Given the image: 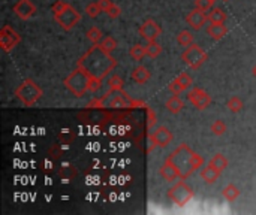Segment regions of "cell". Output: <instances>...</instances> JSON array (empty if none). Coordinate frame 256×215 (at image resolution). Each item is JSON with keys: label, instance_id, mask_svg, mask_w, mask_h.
Listing matches in <instances>:
<instances>
[{"label": "cell", "instance_id": "6da1fadb", "mask_svg": "<svg viewBox=\"0 0 256 215\" xmlns=\"http://www.w3.org/2000/svg\"><path fill=\"white\" fill-rule=\"evenodd\" d=\"M76 66L81 67L94 80H104V78L117 66L115 58L101 48V45H93L90 50L84 52L76 62Z\"/></svg>", "mask_w": 256, "mask_h": 215}, {"label": "cell", "instance_id": "7a4b0ae2", "mask_svg": "<svg viewBox=\"0 0 256 215\" xmlns=\"http://www.w3.org/2000/svg\"><path fill=\"white\" fill-rule=\"evenodd\" d=\"M169 160L175 165V167L180 172V180H187L190 175L200 169L204 165V159L200 154H196L193 149L189 148V145L182 144L180 147H177L171 155Z\"/></svg>", "mask_w": 256, "mask_h": 215}, {"label": "cell", "instance_id": "3957f363", "mask_svg": "<svg viewBox=\"0 0 256 215\" xmlns=\"http://www.w3.org/2000/svg\"><path fill=\"white\" fill-rule=\"evenodd\" d=\"M90 80L91 78L89 76V73L76 66V69L65 78L63 84L75 97H84V94L90 88Z\"/></svg>", "mask_w": 256, "mask_h": 215}, {"label": "cell", "instance_id": "277c9868", "mask_svg": "<svg viewBox=\"0 0 256 215\" xmlns=\"http://www.w3.org/2000/svg\"><path fill=\"white\" fill-rule=\"evenodd\" d=\"M42 96H44L42 88L39 87L33 80H24L15 88V97L27 108L33 106Z\"/></svg>", "mask_w": 256, "mask_h": 215}, {"label": "cell", "instance_id": "5b68a950", "mask_svg": "<svg viewBox=\"0 0 256 215\" xmlns=\"http://www.w3.org/2000/svg\"><path fill=\"white\" fill-rule=\"evenodd\" d=\"M207 60H208V54L196 44H192V45L186 47V50L182 52V62L187 67H190L192 70L200 69Z\"/></svg>", "mask_w": 256, "mask_h": 215}, {"label": "cell", "instance_id": "8992f818", "mask_svg": "<svg viewBox=\"0 0 256 215\" xmlns=\"http://www.w3.org/2000/svg\"><path fill=\"white\" fill-rule=\"evenodd\" d=\"M168 198L177 206H184L192 200L193 190H192V187H189L186 184V180L175 181V184L168 190Z\"/></svg>", "mask_w": 256, "mask_h": 215}, {"label": "cell", "instance_id": "52a82bcc", "mask_svg": "<svg viewBox=\"0 0 256 215\" xmlns=\"http://www.w3.org/2000/svg\"><path fill=\"white\" fill-rule=\"evenodd\" d=\"M54 21L63 30L69 32L81 21V14L78 12L72 5H68L62 12H58V14L54 15Z\"/></svg>", "mask_w": 256, "mask_h": 215}, {"label": "cell", "instance_id": "ba28073f", "mask_svg": "<svg viewBox=\"0 0 256 215\" xmlns=\"http://www.w3.org/2000/svg\"><path fill=\"white\" fill-rule=\"evenodd\" d=\"M187 100L198 111H205L211 105V96L198 87H192L187 91Z\"/></svg>", "mask_w": 256, "mask_h": 215}, {"label": "cell", "instance_id": "9c48e42d", "mask_svg": "<svg viewBox=\"0 0 256 215\" xmlns=\"http://www.w3.org/2000/svg\"><path fill=\"white\" fill-rule=\"evenodd\" d=\"M19 42H21V37L11 26H3L0 29V48L5 52L12 51Z\"/></svg>", "mask_w": 256, "mask_h": 215}, {"label": "cell", "instance_id": "30bf717a", "mask_svg": "<svg viewBox=\"0 0 256 215\" xmlns=\"http://www.w3.org/2000/svg\"><path fill=\"white\" fill-rule=\"evenodd\" d=\"M148 139H150L151 145L165 148V147H168V145L174 141V133H172L168 127L161 126V127L154 129V130L150 133Z\"/></svg>", "mask_w": 256, "mask_h": 215}, {"label": "cell", "instance_id": "8fae6325", "mask_svg": "<svg viewBox=\"0 0 256 215\" xmlns=\"http://www.w3.org/2000/svg\"><path fill=\"white\" fill-rule=\"evenodd\" d=\"M138 32H140V36L144 39V41L151 42V41H156V39L161 36L162 27L157 24L154 19L148 18V19H146V21L140 26V30H138Z\"/></svg>", "mask_w": 256, "mask_h": 215}, {"label": "cell", "instance_id": "7c38bea8", "mask_svg": "<svg viewBox=\"0 0 256 215\" xmlns=\"http://www.w3.org/2000/svg\"><path fill=\"white\" fill-rule=\"evenodd\" d=\"M12 11L19 19L27 21V19L35 17L36 6H35V3L32 2V0H18V2L12 6Z\"/></svg>", "mask_w": 256, "mask_h": 215}, {"label": "cell", "instance_id": "4fadbf2b", "mask_svg": "<svg viewBox=\"0 0 256 215\" xmlns=\"http://www.w3.org/2000/svg\"><path fill=\"white\" fill-rule=\"evenodd\" d=\"M192 87V78L189 73L186 72H182L179 76H175L174 80L168 84V90L172 93V94H182L183 91H187L189 88Z\"/></svg>", "mask_w": 256, "mask_h": 215}, {"label": "cell", "instance_id": "5bb4252c", "mask_svg": "<svg viewBox=\"0 0 256 215\" xmlns=\"http://www.w3.org/2000/svg\"><path fill=\"white\" fill-rule=\"evenodd\" d=\"M207 21H208L207 12H204V11H201V9H198V8L192 9V11L186 15V23H187V26H190L193 30H201V29L205 26Z\"/></svg>", "mask_w": 256, "mask_h": 215}, {"label": "cell", "instance_id": "9a60e30c", "mask_svg": "<svg viewBox=\"0 0 256 215\" xmlns=\"http://www.w3.org/2000/svg\"><path fill=\"white\" fill-rule=\"evenodd\" d=\"M159 175L168 182H174L177 180H180V172L175 167V165L169 160V157L165 160V163L159 167Z\"/></svg>", "mask_w": 256, "mask_h": 215}, {"label": "cell", "instance_id": "2e32d148", "mask_svg": "<svg viewBox=\"0 0 256 215\" xmlns=\"http://www.w3.org/2000/svg\"><path fill=\"white\" fill-rule=\"evenodd\" d=\"M207 33L213 41H220L222 37L226 36L228 29L225 23H210V26L207 27Z\"/></svg>", "mask_w": 256, "mask_h": 215}, {"label": "cell", "instance_id": "e0dca14e", "mask_svg": "<svg viewBox=\"0 0 256 215\" xmlns=\"http://www.w3.org/2000/svg\"><path fill=\"white\" fill-rule=\"evenodd\" d=\"M130 78H132V81L136 83V84H146L151 78V73L146 66H138L132 70Z\"/></svg>", "mask_w": 256, "mask_h": 215}, {"label": "cell", "instance_id": "ac0fdd59", "mask_svg": "<svg viewBox=\"0 0 256 215\" xmlns=\"http://www.w3.org/2000/svg\"><path fill=\"white\" fill-rule=\"evenodd\" d=\"M220 170H218V169H214V167H211L210 165L207 166V167H204V169H201V178H202V181L205 182V184H214L216 181H218L219 178H220Z\"/></svg>", "mask_w": 256, "mask_h": 215}, {"label": "cell", "instance_id": "d6986e66", "mask_svg": "<svg viewBox=\"0 0 256 215\" xmlns=\"http://www.w3.org/2000/svg\"><path fill=\"white\" fill-rule=\"evenodd\" d=\"M165 108L171 112V114H180L183 109H184V102L179 97V94H172V97L166 100L165 103Z\"/></svg>", "mask_w": 256, "mask_h": 215}, {"label": "cell", "instance_id": "ffe728a7", "mask_svg": "<svg viewBox=\"0 0 256 215\" xmlns=\"http://www.w3.org/2000/svg\"><path fill=\"white\" fill-rule=\"evenodd\" d=\"M208 165H210L211 167H214V169H218V170L223 172V170L228 167V165H229V163H228V159L225 157L223 154L218 152V154H214L213 157L210 159Z\"/></svg>", "mask_w": 256, "mask_h": 215}, {"label": "cell", "instance_id": "44dd1931", "mask_svg": "<svg viewBox=\"0 0 256 215\" xmlns=\"http://www.w3.org/2000/svg\"><path fill=\"white\" fill-rule=\"evenodd\" d=\"M208 21L210 23H225L226 21V14L220 8H211L208 12Z\"/></svg>", "mask_w": 256, "mask_h": 215}, {"label": "cell", "instance_id": "7402d4cb", "mask_svg": "<svg viewBox=\"0 0 256 215\" xmlns=\"http://www.w3.org/2000/svg\"><path fill=\"white\" fill-rule=\"evenodd\" d=\"M222 196L228 200V202H234L237 200L240 196V190L235 184H228L223 190H222Z\"/></svg>", "mask_w": 256, "mask_h": 215}, {"label": "cell", "instance_id": "603a6c76", "mask_svg": "<svg viewBox=\"0 0 256 215\" xmlns=\"http://www.w3.org/2000/svg\"><path fill=\"white\" fill-rule=\"evenodd\" d=\"M87 39L89 41L93 44V45H99L101 44V41L104 39V34H102V30L101 29H97L96 26L94 27H90L89 30H87Z\"/></svg>", "mask_w": 256, "mask_h": 215}, {"label": "cell", "instance_id": "cb8c5ba5", "mask_svg": "<svg viewBox=\"0 0 256 215\" xmlns=\"http://www.w3.org/2000/svg\"><path fill=\"white\" fill-rule=\"evenodd\" d=\"M129 55L133 58V60H136V62H141L143 58L147 55L146 47H144V45H140V44H136V45L130 47V50H129Z\"/></svg>", "mask_w": 256, "mask_h": 215}, {"label": "cell", "instance_id": "d4e9b609", "mask_svg": "<svg viewBox=\"0 0 256 215\" xmlns=\"http://www.w3.org/2000/svg\"><path fill=\"white\" fill-rule=\"evenodd\" d=\"M146 51H147V55L150 58H156V57H159L164 51L162 45L161 44H157L156 41H151V42H147L146 45Z\"/></svg>", "mask_w": 256, "mask_h": 215}, {"label": "cell", "instance_id": "484cf974", "mask_svg": "<svg viewBox=\"0 0 256 215\" xmlns=\"http://www.w3.org/2000/svg\"><path fill=\"white\" fill-rule=\"evenodd\" d=\"M177 44L182 47H189L193 44V34L189 30H182L179 34H177Z\"/></svg>", "mask_w": 256, "mask_h": 215}, {"label": "cell", "instance_id": "4316f807", "mask_svg": "<svg viewBox=\"0 0 256 215\" xmlns=\"http://www.w3.org/2000/svg\"><path fill=\"white\" fill-rule=\"evenodd\" d=\"M226 108H228L231 112L237 114V112H240V111L244 108V103H243V100L240 99V97H237V96H232L231 99L226 102Z\"/></svg>", "mask_w": 256, "mask_h": 215}, {"label": "cell", "instance_id": "83f0119b", "mask_svg": "<svg viewBox=\"0 0 256 215\" xmlns=\"http://www.w3.org/2000/svg\"><path fill=\"white\" fill-rule=\"evenodd\" d=\"M108 85H110L108 91H122L125 83H123V80H122L119 75H112L110 78V81H108Z\"/></svg>", "mask_w": 256, "mask_h": 215}, {"label": "cell", "instance_id": "f1b7e54d", "mask_svg": "<svg viewBox=\"0 0 256 215\" xmlns=\"http://www.w3.org/2000/svg\"><path fill=\"white\" fill-rule=\"evenodd\" d=\"M101 48L102 50H105L107 52H112L115 48H117V41H115V39L112 37V36H104V39H102V41H101Z\"/></svg>", "mask_w": 256, "mask_h": 215}, {"label": "cell", "instance_id": "f546056e", "mask_svg": "<svg viewBox=\"0 0 256 215\" xmlns=\"http://www.w3.org/2000/svg\"><path fill=\"white\" fill-rule=\"evenodd\" d=\"M210 130H211V133H213L214 136H222V134L226 132V124H225L222 120H216V121L211 124Z\"/></svg>", "mask_w": 256, "mask_h": 215}, {"label": "cell", "instance_id": "4dcf8cb0", "mask_svg": "<svg viewBox=\"0 0 256 215\" xmlns=\"http://www.w3.org/2000/svg\"><path fill=\"white\" fill-rule=\"evenodd\" d=\"M101 12H102V9H101V6H99V3H97V2L89 3V5L86 6V14H87L90 18H96Z\"/></svg>", "mask_w": 256, "mask_h": 215}, {"label": "cell", "instance_id": "1f68e13d", "mask_svg": "<svg viewBox=\"0 0 256 215\" xmlns=\"http://www.w3.org/2000/svg\"><path fill=\"white\" fill-rule=\"evenodd\" d=\"M58 173H60V177H62V178L72 180V177H76V169H75L73 166L66 165L65 169H60V170H58Z\"/></svg>", "mask_w": 256, "mask_h": 215}, {"label": "cell", "instance_id": "d6a6232c", "mask_svg": "<svg viewBox=\"0 0 256 215\" xmlns=\"http://www.w3.org/2000/svg\"><path fill=\"white\" fill-rule=\"evenodd\" d=\"M214 5V0H195V6L204 11V12H208Z\"/></svg>", "mask_w": 256, "mask_h": 215}, {"label": "cell", "instance_id": "836d02e7", "mask_svg": "<svg viewBox=\"0 0 256 215\" xmlns=\"http://www.w3.org/2000/svg\"><path fill=\"white\" fill-rule=\"evenodd\" d=\"M68 5H69V3L65 2V0H57V2L51 6V11H53V14L55 15V14H58V12H62Z\"/></svg>", "mask_w": 256, "mask_h": 215}, {"label": "cell", "instance_id": "e575fe53", "mask_svg": "<svg viewBox=\"0 0 256 215\" xmlns=\"http://www.w3.org/2000/svg\"><path fill=\"white\" fill-rule=\"evenodd\" d=\"M108 14V17L111 18V19H115V18H119L120 15H122V8L120 6H117L115 3L110 8V11L107 12Z\"/></svg>", "mask_w": 256, "mask_h": 215}, {"label": "cell", "instance_id": "d590c367", "mask_svg": "<svg viewBox=\"0 0 256 215\" xmlns=\"http://www.w3.org/2000/svg\"><path fill=\"white\" fill-rule=\"evenodd\" d=\"M101 85H102V80H94V78H91L90 80V88H89V91H96V90H99L101 88Z\"/></svg>", "mask_w": 256, "mask_h": 215}, {"label": "cell", "instance_id": "8d00e7d4", "mask_svg": "<svg viewBox=\"0 0 256 215\" xmlns=\"http://www.w3.org/2000/svg\"><path fill=\"white\" fill-rule=\"evenodd\" d=\"M97 3H99V6H101V9H102V12H108L110 11V8L114 5L111 0H97Z\"/></svg>", "mask_w": 256, "mask_h": 215}, {"label": "cell", "instance_id": "74e56055", "mask_svg": "<svg viewBox=\"0 0 256 215\" xmlns=\"http://www.w3.org/2000/svg\"><path fill=\"white\" fill-rule=\"evenodd\" d=\"M252 75L256 78V63H255V65H253V67H252Z\"/></svg>", "mask_w": 256, "mask_h": 215}]
</instances>
